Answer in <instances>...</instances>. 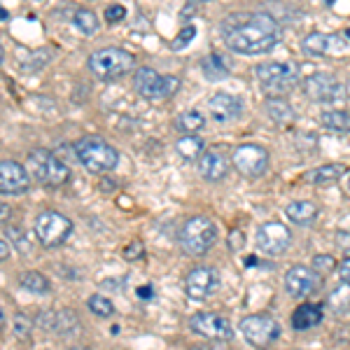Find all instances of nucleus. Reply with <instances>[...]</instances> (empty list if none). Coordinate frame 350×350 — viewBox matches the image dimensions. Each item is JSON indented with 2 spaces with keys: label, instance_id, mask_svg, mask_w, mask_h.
<instances>
[{
  "label": "nucleus",
  "instance_id": "f257e3e1",
  "mask_svg": "<svg viewBox=\"0 0 350 350\" xmlns=\"http://www.w3.org/2000/svg\"><path fill=\"white\" fill-rule=\"evenodd\" d=\"M219 36L236 54H264L280 42V24L273 14L264 12H234L219 24Z\"/></svg>",
  "mask_w": 350,
  "mask_h": 350
},
{
  "label": "nucleus",
  "instance_id": "f03ea898",
  "mask_svg": "<svg viewBox=\"0 0 350 350\" xmlns=\"http://www.w3.org/2000/svg\"><path fill=\"white\" fill-rule=\"evenodd\" d=\"M72 152H75L77 161H80L89 173H96V175L112 171V168L117 166V161H120L117 150L112 148L108 140L100 138V135H84V138H80L72 145Z\"/></svg>",
  "mask_w": 350,
  "mask_h": 350
},
{
  "label": "nucleus",
  "instance_id": "7ed1b4c3",
  "mask_svg": "<svg viewBox=\"0 0 350 350\" xmlns=\"http://www.w3.org/2000/svg\"><path fill=\"white\" fill-rule=\"evenodd\" d=\"M26 171L33 175L44 187H64L66 183H70L72 173L54 152L36 148L28 152L26 157Z\"/></svg>",
  "mask_w": 350,
  "mask_h": 350
},
{
  "label": "nucleus",
  "instance_id": "20e7f679",
  "mask_svg": "<svg viewBox=\"0 0 350 350\" xmlns=\"http://www.w3.org/2000/svg\"><path fill=\"white\" fill-rule=\"evenodd\" d=\"M178 241L183 252H187L189 257H203L217 243V224L211 217L194 215L180 227Z\"/></svg>",
  "mask_w": 350,
  "mask_h": 350
},
{
  "label": "nucleus",
  "instance_id": "39448f33",
  "mask_svg": "<svg viewBox=\"0 0 350 350\" xmlns=\"http://www.w3.org/2000/svg\"><path fill=\"white\" fill-rule=\"evenodd\" d=\"M133 66H135L133 54H129L126 49L120 47H103L89 56V70L100 82L120 80V77L133 70Z\"/></svg>",
  "mask_w": 350,
  "mask_h": 350
},
{
  "label": "nucleus",
  "instance_id": "423d86ee",
  "mask_svg": "<svg viewBox=\"0 0 350 350\" xmlns=\"http://www.w3.org/2000/svg\"><path fill=\"white\" fill-rule=\"evenodd\" d=\"M259 84L269 94H287L299 82V66L295 61H267L255 68Z\"/></svg>",
  "mask_w": 350,
  "mask_h": 350
},
{
  "label": "nucleus",
  "instance_id": "0eeeda50",
  "mask_svg": "<svg viewBox=\"0 0 350 350\" xmlns=\"http://www.w3.org/2000/svg\"><path fill=\"white\" fill-rule=\"evenodd\" d=\"M72 222L64 213L59 211H42L33 222V231L36 239L42 243L44 247H59L72 236Z\"/></svg>",
  "mask_w": 350,
  "mask_h": 350
},
{
  "label": "nucleus",
  "instance_id": "6e6552de",
  "mask_svg": "<svg viewBox=\"0 0 350 350\" xmlns=\"http://www.w3.org/2000/svg\"><path fill=\"white\" fill-rule=\"evenodd\" d=\"M133 87L143 98L163 100V98H171V96L178 94L180 80L175 75H159L154 68H140V70H135Z\"/></svg>",
  "mask_w": 350,
  "mask_h": 350
},
{
  "label": "nucleus",
  "instance_id": "1a4fd4ad",
  "mask_svg": "<svg viewBox=\"0 0 350 350\" xmlns=\"http://www.w3.org/2000/svg\"><path fill=\"white\" fill-rule=\"evenodd\" d=\"M241 334L252 348L264 350V348H271L280 338V325L275 318L264 315V313L247 315V318L241 320Z\"/></svg>",
  "mask_w": 350,
  "mask_h": 350
},
{
  "label": "nucleus",
  "instance_id": "9d476101",
  "mask_svg": "<svg viewBox=\"0 0 350 350\" xmlns=\"http://www.w3.org/2000/svg\"><path fill=\"white\" fill-rule=\"evenodd\" d=\"M304 92L318 103H341L348 96V87L329 72H313L304 80Z\"/></svg>",
  "mask_w": 350,
  "mask_h": 350
},
{
  "label": "nucleus",
  "instance_id": "9b49d317",
  "mask_svg": "<svg viewBox=\"0 0 350 350\" xmlns=\"http://www.w3.org/2000/svg\"><path fill=\"white\" fill-rule=\"evenodd\" d=\"M231 163L245 178H259L269 168V152L257 143H243L231 154Z\"/></svg>",
  "mask_w": 350,
  "mask_h": 350
},
{
  "label": "nucleus",
  "instance_id": "f8f14e48",
  "mask_svg": "<svg viewBox=\"0 0 350 350\" xmlns=\"http://www.w3.org/2000/svg\"><path fill=\"white\" fill-rule=\"evenodd\" d=\"M292 231L283 222H267L257 229V247L269 257H280L290 250Z\"/></svg>",
  "mask_w": 350,
  "mask_h": 350
},
{
  "label": "nucleus",
  "instance_id": "ddd939ff",
  "mask_svg": "<svg viewBox=\"0 0 350 350\" xmlns=\"http://www.w3.org/2000/svg\"><path fill=\"white\" fill-rule=\"evenodd\" d=\"M219 283H222V278H219L217 269L196 267L185 275V292H187V297L194 299V301H203V299L215 295L219 290Z\"/></svg>",
  "mask_w": 350,
  "mask_h": 350
},
{
  "label": "nucleus",
  "instance_id": "4468645a",
  "mask_svg": "<svg viewBox=\"0 0 350 350\" xmlns=\"http://www.w3.org/2000/svg\"><path fill=\"white\" fill-rule=\"evenodd\" d=\"M189 329L203 338H213V341H229V338L234 336V329H231L229 320L217 313H211V310L191 315Z\"/></svg>",
  "mask_w": 350,
  "mask_h": 350
},
{
  "label": "nucleus",
  "instance_id": "2eb2a0df",
  "mask_svg": "<svg viewBox=\"0 0 350 350\" xmlns=\"http://www.w3.org/2000/svg\"><path fill=\"white\" fill-rule=\"evenodd\" d=\"M31 189V173L19 161L3 159L0 161V194L19 196Z\"/></svg>",
  "mask_w": 350,
  "mask_h": 350
},
{
  "label": "nucleus",
  "instance_id": "dca6fc26",
  "mask_svg": "<svg viewBox=\"0 0 350 350\" xmlns=\"http://www.w3.org/2000/svg\"><path fill=\"white\" fill-rule=\"evenodd\" d=\"M320 287V273L310 267L297 264L285 273V290L292 299H306Z\"/></svg>",
  "mask_w": 350,
  "mask_h": 350
},
{
  "label": "nucleus",
  "instance_id": "f3484780",
  "mask_svg": "<svg viewBox=\"0 0 350 350\" xmlns=\"http://www.w3.org/2000/svg\"><path fill=\"white\" fill-rule=\"evenodd\" d=\"M208 110H211L213 120L224 124V122H231V120H239V117L243 115V110H245V105H243L241 96L217 92V94L211 96V100H208Z\"/></svg>",
  "mask_w": 350,
  "mask_h": 350
},
{
  "label": "nucleus",
  "instance_id": "a211bd4d",
  "mask_svg": "<svg viewBox=\"0 0 350 350\" xmlns=\"http://www.w3.org/2000/svg\"><path fill=\"white\" fill-rule=\"evenodd\" d=\"M199 171H201L203 178L208 180V183H217V180H222L224 175H227L229 161L219 150H208V152H203V154H201Z\"/></svg>",
  "mask_w": 350,
  "mask_h": 350
},
{
  "label": "nucleus",
  "instance_id": "6ab92c4d",
  "mask_svg": "<svg viewBox=\"0 0 350 350\" xmlns=\"http://www.w3.org/2000/svg\"><path fill=\"white\" fill-rule=\"evenodd\" d=\"M320 323H323V306H320V304H301V306L292 313V327H295L297 332H306Z\"/></svg>",
  "mask_w": 350,
  "mask_h": 350
},
{
  "label": "nucleus",
  "instance_id": "aec40b11",
  "mask_svg": "<svg viewBox=\"0 0 350 350\" xmlns=\"http://www.w3.org/2000/svg\"><path fill=\"white\" fill-rule=\"evenodd\" d=\"M287 219L297 227H308V224L315 222L318 217V206L313 201H292L290 206L285 208Z\"/></svg>",
  "mask_w": 350,
  "mask_h": 350
},
{
  "label": "nucleus",
  "instance_id": "412c9836",
  "mask_svg": "<svg viewBox=\"0 0 350 350\" xmlns=\"http://www.w3.org/2000/svg\"><path fill=\"white\" fill-rule=\"evenodd\" d=\"M206 126V115H201L199 110H187V112H180L175 117V129L185 135H196L199 131H203Z\"/></svg>",
  "mask_w": 350,
  "mask_h": 350
},
{
  "label": "nucleus",
  "instance_id": "4be33fe9",
  "mask_svg": "<svg viewBox=\"0 0 350 350\" xmlns=\"http://www.w3.org/2000/svg\"><path fill=\"white\" fill-rule=\"evenodd\" d=\"M334 40L336 38L327 36V33H310V36H306V40L301 42V47L308 56H325L334 47Z\"/></svg>",
  "mask_w": 350,
  "mask_h": 350
},
{
  "label": "nucleus",
  "instance_id": "5701e85b",
  "mask_svg": "<svg viewBox=\"0 0 350 350\" xmlns=\"http://www.w3.org/2000/svg\"><path fill=\"white\" fill-rule=\"evenodd\" d=\"M264 108H267V115L275 124H285V122H290L292 117H295V110H292V105L287 103L285 98H280V96H271V98H267Z\"/></svg>",
  "mask_w": 350,
  "mask_h": 350
},
{
  "label": "nucleus",
  "instance_id": "b1692460",
  "mask_svg": "<svg viewBox=\"0 0 350 350\" xmlns=\"http://www.w3.org/2000/svg\"><path fill=\"white\" fill-rule=\"evenodd\" d=\"M343 173H346V166H341V163H325V166L310 171L308 180L315 185H332V183H336V180H341Z\"/></svg>",
  "mask_w": 350,
  "mask_h": 350
},
{
  "label": "nucleus",
  "instance_id": "393cba45",
  "mask_svg": "<svg viewBox=\"0 0 350 350\" xmlns=\"http://www.w3.org/2000/svg\"><path fill=\"white\" fill-rule=\"evenodd\" d=\"M19 283L24 290L33 292V295H47L52 290V283H49L47 275H42L40 271H24L19 278Z\"/></svg>",
  "mask_w": 350,
  "mask_h": 350
},
{
  "label": "nucleus",
  "instance_id": "a878e982",
  "mask_svg": "<svg viewBox=\"0 0 350 350\" xmlns=\"http://www.w3.org/2000/svg\"><path fill=\"white\" fill-rule=\"evenodd\" d=\"M320 122H323V126L332 129V131L350 133V112L346 110H325L320 115Z\"/></svg>",
  "mask_w": 350,
  "mask_h": 350
},
{
  "label": "nucleus",
  "instance_id": "bb28decb",
  "mask_svg": "<svg viewBox=\"0 0 350 350\" xmlns=\"http://www.w3.org/2000/svg\"><path fill=\"white\" fill-rule=\"evenodd\" d=\"M203 148H206V143H203V138L199 135H183V138L175 143V150H178V154L183 157V159H196V157H201Z\"/></svg>",
  "mask_w": 350,
  "mask_h": 350
},
{
  "label": "nucleus",
  "instance_id": "cd10ccee",
  "mask_svg": "<svg viewBox=\"0 0 350 350\" xmlns=\"http://www.w3.org/2000/svg\"><path fill=\"white\" fill-rule=\"evenodd\" d=\"M327 306L334 310L336 315L350 313V283H341L327 299Z\"/></svg>",
  "mask_w": 350,
  "mask_h": 350
},
{
  "label": "nucleus",
  "instance_id": "c85d7f7f",
  "mask_svg": "<svg viewBox=\"0 0 350 350\" xmlns=\"http://www.w3.org/2000/svg\"><path fill=\"white\" fill-rule=\"evenodd\" d=\"M72 26L80 33H84V36H94V33L98 31V16H96V12H92V10L80 8L72 14Z\"/></svg>",
  "mask_w": 350,
  "mask_h": 350
},
{
  "label": "nucleus",
  "instance_id": "c756f323",
  "mask_svg": "<svg viewBox=\"0 0 350 350\" xmlns=\"http://www.w3.org/2000/svg\"><path fill=\"white\" fill-rule=\"evenodd\" d=\"M5 236L10 239V243L21 252V255H31L33 252V245H31V239L24 231V227H5Z\"/></svg>",
  "mask_w": 350,
  "mask_h": 350
},
{
  "label": "nucleus",
  "instance_id": "7c9ffc66",
  "mask_svg": "<svg viewBox=\"0 0 350 350\" xmlns=\"http://www.w3.org/2000/svg\"><path fill=\"white\" fill-rule=\"evenodd\" d=\"M87 306H89V310H92L94 315H98V318H110V315L115 313L112 301L108 297H103V295H92L87 299Z\"/></svg>",
  "mask_w": 350,
  "mask_h": 350
},
{
  "label": "nucleus",
  "instance_id": "2f4dec72",
  "mask_svg": "<svg viewBox=\"0 0 350 350\" xmlns=\"http://www.w3.org/2000/svg\"><path fill=\"white\" fill-rule=\"evenodd\" d=\"M77 327V313L75 310H59L56 313V325H54V332H59V334H70V329H75Z\"/></svg>",
  "mask_w": 350,
  "mask_h": 350
},
{
  "label": "nucleus",
  "instance_id": "473e14b6",
  "mask_svg": "<svg viewBox=\"0 0 350 350\" xmlns=\"http://www.w3.org/2000/svg\"><path fill=\"white\" fill-rule=\"evenodd\" d=\"M203 70H206L208 80H222L224 75H227V68L222 64V56H208L206 61H203Z\"/></svg>",
  "mask_w": 350,
  "mask_h": 350
},
{
  "label": "nucleus",
  "instance_id": "72a5a7b5",
  "mask_svg": "<svg viewBox=\"0 0 350 350\" xmlns=\"http://www.w3.org/2000/svg\"><path fill=\"white\" fill-rule=\"evenodd\" d=\"M33 332V320L28 318L24 313H16L14 315V334L21 338V341H28Z\"/></svg>",
  "mask_w": 350,
  "mask_h": 350
},
{
  "label": "nucleus",
  "instance_id": "f704fd0d",
  "mask_svg": "<svg viewBox=\"0 0 350 350\" xmlns=\"http://www.w3.org/2000/svg\"><path fill=\"white\" fill-rule=\"evenodd\" d=\"M194 36H196V28L191 24H187L183 31H180V36L171 42V49H175V52H178V49H185L191 40H194Z\"/></svg>",
  "mask_w": 350,
  "mask_h": 350
},
{
  "label": "nucleus",
  "instance_id": "c9c22d12",
  "mask_svg": "<svg viewBox=\"0 0 350 350\" xmlns=\"http://www.w3.org/2000/svg\"><path fill=\"white\" fill-rule=\"evenodd\" d=\"M310 264H313L310 269H313L315 273H329V271L336 267V262H334V257H332V255H315Z\"/></svg>",
  "mask_w": 350,
  "mask_h": 350
},
{
  "label": "nucleus",
  "instance_id": "e433bc0d",
  "mask_svg": "<svg viewBox=\"0 0 350 350\" xmlns=\"http://www.w3.org/2000/svg\"><path fill=\"white\" fill-rule=\"evenodd\" d=\"M140 257H145V245L140 241H133L131 245L124 247V259H126V262H135V259H140Z\"/></svg>",
  "mask_w": 350,
  "mask_h": 350
},
{
  "label": "nucleus",
  "instance_id": "4c0bfd02",
  "mask_svg": "<svg viewBox=\"0 0 350 350\" xmlns=\"http://www.w3.org/2000/svg\"><path fill=\"white\" fill-rule=\"evenodd\" d=\"M124 16H126V8L124 5H110V8H105V21L108 24H117Z\"/></svg>",
  "mask_w": 350,
  "mask_h": 350
},
{
  "label": "nucleus",
  "instance_id": "58836bf2",
  "mask_svg": "<svg viewBox=\"0 0 350 350\" xmlns=\"http://www.w3.org/2000/svg\"><path fill=\"white\" fill-rule=\"evenodd\" d=\"M243 241H245L243 231H239V229H231V231H229V247H231V250H241V247H243Z\"/></svg>",
  "mask_w": 350,
  "mask_h": 350
},
{
  "label": "nucleus",
  "instance_id": "ea45409f",
  "mask_svg": "<svg viewBox=\"0 0 350 350\" xmlns=\"http://www.w3.org/2000/svg\"><path fill=\"white\" fill-rule=\"evenodd\" d=\"M38 325L42 327V329H54V325H56V313H40L38 315Z\"/></svg>",
  "mask_w": 350,
  "mask_h": 350
},
{
  "label": "nucleus",
  "instance_id": "a19ab883",
  "mask_svg": "<svg viewBox=\"0 0 350 350\" xmlns=\"http://www.w3.org/2000/svg\"><path fill=\"white\" fill-rule=\"evenodd\" d=\"M336 245L341 247V250L350 252V229H341V231H336Z\"/></svg>",
  "mask_w": 350,
  "mask_h": 350
},
{
  "label": "nucleus",
  "instance_id": "79ce46f5",
  "mask_svg": "<svg viewBox=\"0 0 350 350\" xmlns=\"http://www.w3.org/2000/svg\"><path fill=\"white\" fill-rule=\"evenodd\" d=\"M338 275H341V280H350V257L343 259L341 264H338Z\"/></svg>",
  "mask_w": 350,
  "mask_h": 350
},
{
  "label": "nucleus",
  "instance_id": "37998d69",
  "mask_svg": "<svg viewBox=\"0 0 350 350\" xmlns=\"http://www.w3.org/2000/svg\"><path fill=\"white\" fill-rule=\"evenodd\" d=\"M10 215H12V208L8 203H0V222H8Z\"/></svg>",
  "mask_w": 350,
  "mask_h": 350
},
{
  "label": "nucleus",
  "instance_id": "c03bdc74",
  "mask_svg": "<svg viewBox=\"0 0 350 350\" xmlns=\"http://www.w3.org/2000/svg\"><path fill=\"white\" fill-rule=\"evenodd\" d=\"M8 257H10V243L5 239H0V262H5Z\"/></svg>",
  "mask_w": 350,
  "mask_h": 350
},
{
  "label": "nucleus",
  "instance_id": "a18cd8bd",
  "mask_svg": "<svg viewBox=\"0 0 350 350\" xmlns=\"http://www.w3.org/2000/svg\"><path fill=\"white\" fill-rule=\"evenodd\" d=\"M3 327H5V310L0 306V332H3Z\"/></svg>",
  "mask_w": 350,
  "mask_h": 350
},
{
  "label": "nucleus",
  "instance_id": "49530a36",
  "mask_svg": "<svg viewBox=\"0 0 350 350\" xmlns=\"http://www.w3.org/2000/svg\"><path fill=\"white\" fill-rule=\"evenodd\" d=\"M189 350H213V348H208V346H194V348H189Z\"/></svg>",
  "mask_w": 350,
  "mask_h": 350
},
{
  "label": "nucleus",
  "instance_id": "de8ad7c7",
  "mask_svg": "<svg viewBox=\"0 0 350 350\" xmlns=\"http://www.w3.org/2000/svg\"><path fill=\"white\" fill-rule=\"evenodd\" d=\"M0 19H8V12H5L3 8H0Z\"/></svg>",
  "mask_w": 350,
  "mask_h": 350
},
{
  "label": "nucleus",
  "instance_id": "09e8293b",
  "mask_svg": "<svg viewBox=\"0 0 350 350\" xmlns=\"http://www.w3.org/2000/svg\"><path fill=\"white\" fill-rule=\"evenodd\" d=\"M3 56H5V49H3V44H0V61H3Z\"/></svg>",
  "mask_w": 350,
  "mask_h": 350
},
{
  "label": "nucleus",
  "instance_id": "8fccbe9b",
  "mask_svg": "<svg viewBox=\"0 0 350 350\" xmlns=\"http://www.w3.org/2000/svg\"><path fill=\"white\" fill-rule=\"evenodd\" d=\"M346 38H348V40H350V28H346Z\"/></svg>",
  "mask_w": 350,
  "mask_h": 350
},
{
  "label": "nucleus",
  "instance_id": "3c124183",
  "mask_svg": "<svg viewBox=\"0 0 350 350\" xmlns=\"http://www.w3.org/2000/svg\"><path fill=\"white\" fill-rule=\"evenodd\" d=\"M348 191H350V178H348Z\"/></svg>",
  "mask_w": 350,
  "mask_h": 350
}]
</instances>
